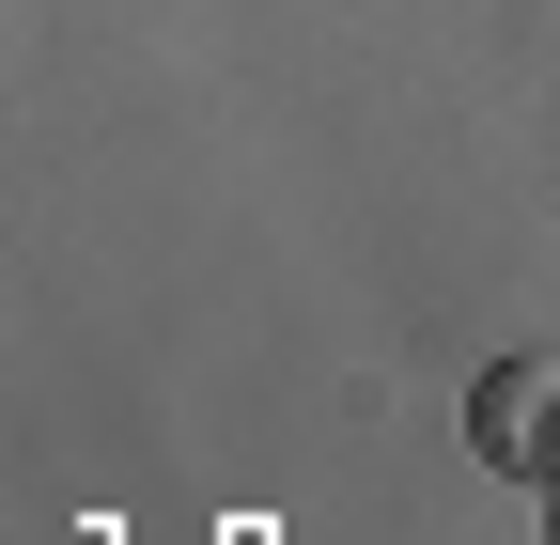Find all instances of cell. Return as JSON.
I'll return each instance as SVG.
<instances>
[{
    "label": "cell",
    "mask_w": 560,
    "mask_h": 545,
    "mask_svg": "<svg viewBox=\"0 0 560 545\" xmlns=\"http://www.w3.org/2000/svg\"><path fill=\"white\" fill-rule=\"evenodd\" d=\"M467 452L514 467V484H560V359H499L467 390Z\"/></svg>",
    "instance_id": "cell-1"
}]
</instances>
